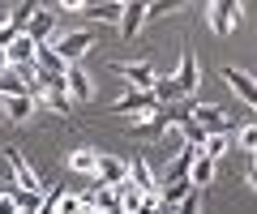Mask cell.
Segmentation results:
<instances>
[{"label":"cell","mask_w":257,"mask_h":214,"mask_svg":"<svg viewBox=\"0 0 257 214\" xmlns=\"http://www.w3.org/2000/svg\"><path fill=\"white\" fill-rule=\"evenodd\" d=\"M13 184H18V180H5V184H0V201H5V197L13 193Z\"/></svg>","instance_id":"30"},{"label":"cell","mask_w":257,"mask_h":214,"mask_svg":"<svg viewBox=\"0 0 257 214\" xmlns=\"http://www.w3.org/2000/svg\"><path fill=\"white\" fill-rule=\"evenodd\" d=\"M146 26V5L142 0H124V18H120V39H138V30Z\"/></svg>","instance_id":"13"},{"label":"cell","mask_w":257,"mask_h":214,"mask_svg":"<svg viewBox=\"0 0 257 214\" xmlns=\"http://www.w3.org/2000/svg\"><path fill=\"white\" fill-rule=\"evenodd\" d=\"M253 171H257V150H253Z\"/></svg>","instance_id":"31"},{"label":"cell","mask_w":257,"mask_h":214,"mask_svg":"<svg viewBox=\"0 0 257 214\" xmlns=\"http://www.w3.org/2000/svg\"><path fill=\"white\" fill-rule=\"evenodd\" d=\"M176 124H180V133H184V141H189V146H197V150L206 146V137H210V133H206L202 124H197V120H193V116H189V107H184V112H180V120H176Z\"/></svg>","instance_id":"20"},{"label":"cell","mask_w":257,"mask_h":214,"mask_svg":"<svg viewBox=\"0 0 257 214\" xmlns=\"http://www.w3.org/2000/svg\"><path fill=\"white\" fill-rule=\"evenodd\" d=\"M180 112H184V107H159L155 120H138V124H133V137H163V133L180 120Z\"/></svg>","instance_id":"8"},{"label":"cell","mask_w":257,"mask_h":214,"mask_svg":"<svg viewBox=\"0 0 257 214\" xmlns=\"http://www.w3.org/2000/svg\"><path fill=\"white\" fill-rule=\"evenodd\" d=\"M111 73H120L128 82V90H155V65L150 60H116L111 65Z\"/></svg>","instance_id":"2"},{"label":"cell","mask_w":257,"mask_h":214,"mask_svg":"<svg viewBox=\"0 0 257 214\" xmlns=\"http://www.w3.org/2000/svg\"><path fill=\"white\" fill-rule=\"evenodd\" d=\"M240 13H244L240 0H210V5H206V22H210V30L219 39H227L231 30L240 26Z\"/></svg>","instance_id":"1"},{"label":"cell","mask_w":257,"mask_h":214,"mask_svg":"<svg viewBox=\"0 0 257 214\" xmlns=\"http://www.w3.org/2000/svg\"><path fill=\"white\" fill-rule=\"evenodd\" d=\"M0 107H5V116H9V120H30V116H35V99H30V94H18V99H0Z\"/></svg>","instance_id":"18"},{"label":"cell","mask_w":257,"mask_h":214,"mask_svg":"<svg viewBox=\"0 0 257 214\" xmlns=\"http://www.w3.org/2000/svg\"><path fill=\"white\" fill-rule=\"evenodd\" d=\"M39 9H43V5H35V0H26V5H18V9H9V22H13V30H18V35H26Z\"/></svg>","instance_id":"23"},{"label":"cell","mask_w":257,"mask_h":214,"mask_svg":"<svg viewBox=\"0 0 257 214\" xmlns=\"http://www.w3.org/2000/svg\"><path fill=\"white\" fill-rule=\"evenodd\" d=\"M94 43H99V39H94V30H69V35H60V39H56V52H60V56L69 60V65H77V60H82Z\"/></svg>","instance_id":"4"},{"label":"cell","mask_w":257,"mask_h":214,"mask_svg":"<svg viewBox=\"0 0 257 214\" xmlns=\"http://www.w3.org/2000/svg\"><path fill=\"white\" fill-rule=\"evenodd\" d=\"M69 167L77 171V176H90L94 180V167H99V150H73V154H69Z\"/></svg>","instance_id":"19"},{"label":"cell","mask_w":257,"mask_h":214,"mask_svg":"<svg viewBox=\"0 0 257 214\" xmlns=\"http://www.w3.org/2000/svg\"><path fill=\"white\" fill-rule=\"evenodd\" d=\"M189 116L202 124L206 133H231L227 112H223V107H214V103H189Z\"/></svg>","instance_id":"6"},{"label":"cell","mask_w":257,"mask_h":214,"mask_svg":"<svg viewBox=\"0 0 257 214\" xmlns=\"http://www.w3.org/2000/svg\"><path fill=\"white\" fill-rule=\"evenodd\" d=\"M52 30H56V13H52V9H39L26 35L35 39V43H52Z\"/></svg>","instance_id":"17"},{"label":"cell","mask_w":257,"mask_h":214,"mask_svg":"<svg viewBox=\"0 0 257 214\" xmlns=\"http://www.w3.org/2000/svg\"><path fill=\"white\" fill-rule=\"evenodd\" d=\"M0 214H22V210H18V205H13V193H9V197H5V201H0Z\"/></svg>","instance_id":"29"},{"label":"cell","mask_w":257,"mask_h":214,"mask_svg":"<svg viewBox=\"0 0 257 214\" xmlns=\"http://www.w3.org/2000/svg\"><path fill=\"white\" fill-rule=\"evenodd\" d=\"M64 82H69V99H73V103H86V99L94 94V82L86 77V69H77V65H69Z\"/></svg>","instance_id":"14"},{"label":"cell","mask_w":257,"mask_h":214,"mask_svg":"<svg viewBox=\"0 0 257 214\" xmlns=\"http://www.w3.org/2000/svg\"><path fill=\"white\" fill-rule=\"evenodd\" d=\"M176 214H202V188H193V193L176 205Z\"/></svg>","instance_id":"27"},{"label":"cell","mask_w":257,"mask_h":214,"mask_svg":"<svg viewBox=\"0 0 257 214\" xmlns=\"http://www.w3.org/2000/svg\"><path fill=\"white\" fill-rule=\"evenodd\" d=\"M82 13H86V22H116L120 26L124 5H120V0H111V5H82Z\"/></svg>","instance_id":"16"},{"label":"cell","mask_w":257,"mask_h":214,"mask_svg":"<svg viewBox=\"0 0 257 214\" xmlns=\"http://www.w3.org/2000/svg\"><path fill=\"white\" fill-rule=\"evenodd\" d=\"M197 73H202V69H197V56H193L189 39H184V47H180V69H176V77H172V82L180 86L184 99H193V90H197Z\"/></svg>","instance_id":"7"},{"label":"cell","mask_w":257,"mask_h":214,"mask_svg":"<svg viewBox=\"0 0 257 214\" xmlns=\"http://www.w3.org/2000/svg\"><path fill=\"white\" fill-rule=\"evenodd\" d=\"M236 141H240V150H248V154H253V150H257V120L244 124V129H236Z\"/></svg>","instance_id":"26"},{"label":"cell","mask_w":257,"mask_h":214,"mask_svg":"<svg viewBox=\"0 0 257 214\" xmlns=\"http://www.w3.org/2000/svg\"><path fill=\"white\" fill-rule=\"evenodd\" d=\"M155 99H159V107H176V103H184V94H180V86H176L172 77H159L155 82Z\"/></svg>","instance_id":"24"},{"label":"cell","mask_w":257,"mask_h":214,"mask_svg":"<svg viewBox=\"0 0 257 214\" xmlns=\"http://www.w3.org/2000/svg\"><path fill=\"white\" fill-rule=\"evenodd\" d=\"M5 158H9V167H13V180H18L22 188H35V193H47V184L39 180V171L30 167L26 158H22V150H13V146H9V150H5Z\"/></svg>","instance_id":"9"},{"label":"cell","mask_w":257,"mask_h":214,"mask_svg":"<svg viewBox=\"0 0 257 214\" xmlns=\"http://www.w3.org/2000/svg\"><path fill=\"white\" fill-rule=\"evenodd\" d=\"M116 193H120V210H124V214H138V210H142V201H146V193H142L133 180H124Z\"/></svg>","instance_id":"22"},{"label":"cell","mask_w":257,"mask_h":214,"mask_svg":"<svg viewBox=\"0 0 257 214\" xmlns=\"http://www.w3.org/2000/svg\"><path fill=\"white\" fill-rule=\"evenodd\" d=\"M223 82L231 86V94H236L244 107L257 112V77H248L244 69H236V65H223Z\"/></svg>","instance_id":"5"},{"label":"cell","mask_w":257,"mask_h":214,"mask_svg":"<svg viewBox=\"0 0 257 214\" xmlns=\"http://www.w3.org/2000/svg\"><path fill=\"white\" fill-rule=\"evenodd\" d=\"M35 65H39V73H47V77H64V73H69V60L56 52V43H39Z\"/></svg>","instance_id":"11"},{"label":"cell","mask_w":257,"mask_h":214,"mask_svg":"<svg viewBox=\"0 0 257 214\" xmlns=\"http://www.w3.org/2000/svg\"><path fill=\"white\" fill-rule=\"evenodd\" d=\"M142 112H150V116L159 112L155 90H124L116 103H111V116H142Z\"/></svg>","instance_id":"3"},{"label":"cell","mask_w":257,"mask_h":214,"mask_svg":"<svg viewBox=\"0 0 257 214\" xmlns=\"http://www.w3.org/2000/svg\"><path fill=\"white\" fill-rule=\"evenodd\" d=\"M176 9H180L176 0H163V5H146V22H150V18H167V13H176Z\"/></svg>","instance_id":"28"},{"label":"cell","mask_w":257,"mask_h":214,"mask_svg":"<svg viewBox=\"0 0 257 214\" xmlns=\"http://www.w3.org/2000/svg\"><path fill=\"white\" fill-rule=\"evenodd\" d=\"M214 171H219V163H214L210 154H197V158H193V171H189V184H193V188L214 184Z\"/></svg>","instance_id":"15"},{"label":"cell","mask_w":257,"mask_h":214,"mask_svg":"<svg viewBox=\"0 0 257 214\" xmlns=\"http://www.w3.org/2000/svg\"><path fill=\"white\" fill-rule=\"evenodd\" d=\"M94 180H103L107 188H120L128 180V163L124 158H116V154H103L99 150V167H94Z\"/></svg>","instance_id":"10"},{"label":"cell","mask_w":257,"mask_h":214,"mask_svg":"<svg viewBox=\"0 0 257 214\" xmlns=\"http://www.w3.org/2000/svg\"><path fill=\"white\" fill-rule=\"evenodd\" d=\"M0 99H5V94H0Z\"/></svg>","instance_id":"32"},{"label":"cell","mask_w":257,"mask_h":214,"mask_svg":"<svg viewBox=\"0 0 257 214\" xmlns=\"http://www.w3.org/2000/svg\"><path fill=\"white\" fill-rule=\"evenodd\" d=\"M128 180H133V184H138L146 197H159V193H163V184L155 180V171H150L146 158H133V163H128Z\"/></svg>","instance_id":"12"},{"label":"cell","mask_w":257,"mask_h":214,"mask_svg":"<svg viewBox=\"0 0 257 214\" xmlns=\"http://www.w3.org/2000/svg\"><path fill=\"white\" fill-rule=\"evenodd\" d=\"M202 154H210L214 163H219V158L227 154V133H210V137H206V146H202Z\"/></svg>","instance_id":"25"},{"label":"cell","mask_w":257,"mask_h":214,"mask_svg":"<svg viewBox=\"0 0 257 214\" xmlns=\"http://www.w3.org/2000/svg\"><path fill=\"white\" fill-rule=\"evenodd\" d=\"M43 197H47V193H35V188H22V184H13V205H18L22 214H39Z\"/></svg>","instance_id":"21"}]
</instances>
